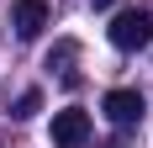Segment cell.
<instances>
[{"mask_svg": "<svg viewBox=\"0 0 153 148\" xmlns=\"http://www.w3.org/2000/svg\"><path fill=\"white\" fill-rule=\"evenodd\" d=\"M106 32H111V48L137 53V48H148V43H153V16H148V11H122Z\"/></svg>", "mask_w": 153, "mask_h": 148, "instance_id": "6da1fadb", "label": "cell"}, {"mask_svg": "<svg viewBox=\"0 0 153 148\" xmlns=\"http://www.w3.org/2000/svg\"><path fill=\"white\" fill-rule=\"evenodd\" d=\"M53 143L58 148H85L90 143V111H79V106L53 111Z\"/></svg>", "mask_w": 153, "mask_h": 148, "instance_id": "7a4b0ae2", "label": "cell"}, {"mask_svg": "<svg viewBox=\"0 0 153 148\" xmlns=\"http://www.w3.org/2000/svg\"><path fill=\"white\" fill-rule=\"evenodd\" d=\"M100 111H106L116 127H132V122H143V111H148V106H143V95H137V90H106Z\"/></svg>", "mask_w": 153, "mask_h": 148, "instance_id": "3957f363", "label": "cell"}, {"mask_svg": "<svg viewBox=\"0 0 153 148\" xmlns=\"http://www.w3.org/2000/svg\"><path fill=\"white\" fill-rule=\"evenodd\" d=\"M11 27H16V37H42L48 0H16V5H11Z\"/></svg>", "mask_w": 153, "mask_h": 148, "instance_id": "277c9868", "label": "cell"}, {"mask_svg": "<svg viewBox=\"0 0 153 148\" xmlns=\"http://www.w3.org/2000/svg\"><path fill=\"white\" fill-rule=\"evenodd\" d=\"M37 111H42V90H21V101H16L11 117H16V122H27V117H37Z\"/></svg>", "mask_w": 153, "mask_h": 148, "instance_id": "5b68a950", "label": "cell"}, {"mask_svg": "<svg viewBox=\"0 0 153 148\" xmlns=\"http://www.w3.org/2000/svg\"><path fill=\"white\" fill-rule=\"evenodd\" d=\"M90 5H95V11H106V5H116V0H90Z\"/></svg>", "mask_w": 153, "mask_h": 148, "instance_id": "8992f818", "label": "cell"}]
</instances>
